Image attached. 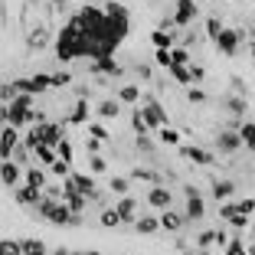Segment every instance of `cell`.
Here are the masks:
<instances>
[{
    "mask_svg": "<svg viewBox=\"0 0 255 255\" xmlns=\"http://www.w3.org/2000/svg\"><path fill=\"white\" fill-rule=\"evenodd\" d=\"M131 128H134V134H154V131L147 128V121H144L141 108H134V112H131Z\"/></svg>",
    "mask_w": 255,
    "mask_h": 255,
    "instance_id": "4316f807",
    "label": "cell"
},
{
    "mask_svg": "<svg viewBox=\"0 0 255 255\" xmlns=\"http://www.w3.org/2000/svg\"><path fill=\"white\" fill-rule=\"evenodd\" d=\"M0 183L3 187H20L23 183V167L20 164H13V160H0Z\"/></svg>",
    "mask_w": 255,
    "mask_h": 255,
    "instance_id": "8992f818",
    "label": "cell"
},
{
    "mask_svg": "<svg viewBox=\"0 0 255 255\" xmlns=\"http://www.w3.org/2000/svg\"><path fill=\"white\" fill-rule=\"evenodd\" d=\"M196 246H200V249H210V246H216V229H206V233H200Z\"/></svg>",
    "mask_w": 255,
    "mask_h": 255,
    "instance_id": "74e56055",
    "label": "cell"
},
{
    "mask_svg": "<svg viewBox=\"0 0 255 255\" xmlns=\"http://www.w3.org/2000/svg\"><path fill=\"white\" fill-rule=\"evenodd\" d=\"M226 255H249V246H242V239H226Z\"/></svg>",
    "mask_w": 255,
    "mask_h": 255,
    "instance_id": "d6a6232c",
    "label": "cell"
},
{
    "mask_svg": "<svg viewBox=\"0 0 255 255\" xmlns=\"http://www.w3.org/2000/svg\"><path fill=\"white\" fill-rule=\"evenodd\" d=\"M141 85H134V82H121L118 85V92H115V98H118L121 105H141Z\"/></svg>",
    "mask_w": 255,
    "mask_h": 255,
    "instance_id": "8fae6325",
    "label": "cell"
},
{
    "mask_svg": "<svg viewBox=\"0 0 255 255\" xmlns=\"http://www.w3.org/2000/svg\"><path fill=\"white\" fill-rule=\"evenodd\" d=\"M187 102H193V105H206V102H210V95H206L200 85H187Z\"/></svg>",
    "mask_w": 255,
    "mask_h": 255,
    "instance_id": "83f0119b",
    "label": "cell"
},
{
    "mask_svg": "<svg viewBox=\"0 0 255 255\" xmlns=\"http://www.w3.org/2000/svg\"><path fill=\"white\" fill-rule=\"evenodd\" d=\"M134 180H144V183H160V173L147 170V167H134V173H131Z\"/></svg>",
    "mask_w": 255,
    "mask_h": 255,
    "instance_id": "f546056e",
    "label": "cell"
},
{
    "mask_svg": "<svg viewBox=\"0 0 255 255\" xmlns=\"http://www.w3.org/2000/svg\"><path fill=\"white\" fill-rule=\"evenodd\" d=\"M233 193H236V183H233V180H219V183H213V196H216L219 203L229 200Z\"/></svg>",
    "mask_w": 255,
    "mask_h": 255,
    "instance_id": "d4e9b609",
    "label": "cell"
},
{
    "mask_svg": "<svg viewBox=\"0 0 255 255\" xmlns=\"http://www.w3.org/2000/svg\"><path fill=\"white\" fill-rule=\"evenodd\" d=\"M46 255H53V252H46Z\"/></svg>",
    "mask_w": 255,
    "mask_h": 255,
    "instance_id": "bcb514c9",
    "label": "cell"
},
{
    "mask_svg": "<svg viewBox=\"0 0 255 255\" xmlns=\"http://www.w3.org/2000/svg\"><path fill=\"white\" fill-rule=\"evenodd\" d=\"M49 249H46L43 239H20V255H46Z\"/></svg>",
    "mask_w": 255,
    "mask_h": 255,
    "instance_id": "44dd1931",
    "label": "cell"
},
{
    "mask_svg": "<svg viewBox=\"0 0 255 255\" xmlns=\"http://www.w3.org/2000/svg\"><path fill=\"white\" fill-rule=\"evenodd\" d=\"M236 134H239V141L246 144V147H252V137H255V125L252 121H239V128H236Z\"/></svg>",
    "mask_w": 255,
    "mask_h": 255,
    "instance_id": "484cf974",
    "label": "cell"
},
{
    "mask_svg": "<svg viewBox=\"0 0 255 255\" xmlns=\"http://www.w3.org/2000/svg\"><path fill=\"white\" fill-rule=\"evenodd\" d=\"M121 108H125V105H121L118 98L112 95V98H102V102H98V105L92 108V115H98V118H118Z\"/></svg>",
    "mask_w": 255,
    "mask_h": 255,
    "instance_id": "4fadbf2b",
    "label": "cell"
},
{
    "mask_svg": "<svg viewBox=\"0 0 255 255\" xmlns=\"http://www.w3.org/2000/svg\"><path fill=\"white\" fill-rule=\"evenodd\" d=\"M157 141L170 144V147H180V131H177V128H170V125H160L157 128Z\"/></svg>",
    "mask_w": 255,
    "mask_h": 255,
    "instance_id": "7402d4cb",
    "label": "cell"
},
{
    "mask_svg": "<svg viewBox=\"0 0 255 255\" xmlns=\"http://www.w3.org/2000/svg\"><path fill=\"white\" fill-rule=\"evenodd\" d=\"M170 203H173V193L164 187V183H150V190H147V206L150 210L160 213V210H167Z\"/></svg>",
    "mask_w": 255,
    "mask_h": 255,
    "instance_id": "277c9868",
    "label": "cell"
},
{
    "mask_svg": "<svg viewBox=\"0 0 255 255\" xmlns=\"http://www.w3.org/2000/svg\"><path fill=\"white\" fill-rule=\"evenodd\" d=\"M203 216H206V203H203V196L200 193L187 196V213H183V219H187V223L193 219L196 223V219H203Z\"/></svg>",
    "mask_w": 255,
    "mask_h": 255,
    "instance_id": "9a60e30c",
    "label": "cell"
},
{
    "mask_svg": "<svg viewBox=\"0 0 255 255\" xmlns=\"http://www.w3.org/2000/svg\"><path fill=\"white\" fill-rule=\"evenodd\" d=\"M216 147L223 150V154H236V150L242 147V141H239L236 131H223V134H216Z\"/></svg>",
    "mask_w": 255,
    "mask_h": 255,
    "instance_id": "2e32d148",
    "label": "cell"
},
{
    "mask_svg": "<svg viewBox=\"0 0 255 255\" xmlns=\"http://www.w3.org/2000/svg\"><path fill=\"white\" fill-rule=\"evenodd\" d=\"M69 177H72V183H75V190H79V193L85 196V200H95L98 193H102V190H98V183H95V177H92V173H75V170H69Z\"/></svg>",
    "mask_w": 255,
    "mask_h": 255,
    "instance_id": "3957f363",
    "label": "cell"
},
{
    "mask_svg": "<svg viewBox=\"0 0 255 255\" xmlns=\"http://www.w3.org/2000/svg\"><path fill=\"white\" fill-rule=\"evenodd\" d=\"M180 157H183V160H190V164H200V167H206V164H213V160H216L210 150L193 147V144H183V147H180Z\"/></svg>",
    "mask_w": 255,
    "mask_h": 255,
    "instance_id": "7c38bea8",
    "label": "cell"
},
{
    "mask_svg": "<svg viewBox=\"0 0 255 255\" xmlns=\"http://www.w3.org/2000/svg\"><path fill=\"white\" fill-rule=\"evenodd\" d=\"M137 210H141V206H137V200H134L131 193H125L118 203H115V213H118V219H121V223H134Z\"/></svg>",
    "mask_w": 255,
    "mask_h": 255,
    "instance_id": "30bf717a",
    "label": "cell"
},
{
    "mask_svg": "<svg viewBox=\"0 0 255 255\" xmlns=\"http://www.w3.org/2000/svg\"><path fill=\"white\" fill-rule=\"evenodd\" d=\"M7 160H13V164H20V167H30V164H33V154H30V147H26V144L16 141V147L10 150Z\"/></svg>",
    "mask_w": 255,
    "mask_h": 255,
    "instance_id": "ffe728a7",
    "label": "cell"
},
{
    "mask_svg": "<svg viewBox=\"0 0 255 255\" xmlns=\"http://www.w3.org/2000/svg\"><path fill=\"white\" fill-rule=\"evenodd\" d=\"M23 183H26V187H36V190H43L46 183H49V173H46L39 164H30V167H26V173H23Z\"/></svg>",
    "mask_w": 255,
    "mask_h": 255,
    "instance_id": "5bb4252c",
    "label": "cell"
},
{
    "mask_svg": "<svg viewBox=\"0 0 255 255\" xmlns=\"http://www.w3.org/2000/svg\"><path fill=\"white\" fill-rule=\"evenodd\" d=\"M141 102H144L141 115H144V121H147L150 131H157L160 125H170V115L164 112V105H160V102H157L154 95H141Z\"/></svg>",
    "mask_w": 255,
    "mask_h": 255,
    "instance_id": "7a4b0ae2",
    "label": "cell"
},
{
    "mask_svg": "<svg viewBox=\"0 0 255 255\" xmlns=\"http://www.w3.org/2000/svg\"><path fill=\"white\" fill-rule=\"evenodd\" d=\"M3 121H7V105L0 102V125H3Z\"/></svg>",
    "mask_w": 255,
    "mask_h": 255,
    "instance_id": "7bdbcfd3",
    "label": "cell"
},
{
    "mask_svg": "<svg viewBox=\"0 0 255 255\" xmlns=\"http://www.w3.org/2000/svg\"><path fill=\"white\" fill-rule=\"evenodd\" d=\"M226 108H229L233 118H242V115L249 112V98L246 95H229V98H226Z\"/></svg>",
    "mask_w": 255,
    "mask_h": 255,
    "instance_id": "d6986e66",
    "label": "cell"
},
{
    "mask_svg": "<svg viewBox=\"0 0 255 255\" xmlns=\"http://www.w3.org/2000/svg\"><path fill=\"white\" fill-rule=\"evenodd\" d=\"M0 255H20V239H0Z\"/></svg>",
    "mask_w": 255,
    "mask_h": 255,
    "instance_id": "e575fe53",
    "label": "cell"
},
{
    "mask_svg": "<svg viewBox=\"0 0 255 255\" xmlns=\"http://www.w3.org/2000/svg\"><path fill=\"white\" fill-rule=\"evenodd\" d=\"M89 170L92 173H105L108 170V160L102 157V154H92V157H89Z\"/></svg>",
    "mask_w": 255,
    "mask_h": 255,
    "instance_id": "836d02e7",
    "label": "cell"
},
{
    "mask_svg": "<svg viewBox=\"0 0 255 255\" xmlns=\"http://www.w3.org/2000/svg\"><path fill=\"white\" fill-rule=\"evenodd\" d=\"M16 98V85L13 82H0V102L7 105V102H13Z\"/></svg>",
    "mask_w": 255,
    "mask_h": 255,
    "instance_id": "d590c367",
    "label": "cell"
},
{
    "mask_svg": "<svg viewBox=\"0 0 255 255\" xmlns=\"http://www.w3.org/2000/svg\"><path fill=\"white\" fill-rule=\"evenodd\" d=\"M13 200L20 203V206H26V210H33L39 200H43V190L36 187H26V183H20V187H13Z\"/></svg>",
    "mask_w": 255,
    "mask_h": 255,
    "instance_id": "9c48e42d",
    "label": "cell"
},
{
    "mask_svg": "<svg viewBox=\"0 0 255 255\" xmlns=\"http://www.w3.org/2000/svg\"><path fill=\"white\" fill-rule=\"evenodd\" d=\"M236 213H242L239 203H223V206H219V216H223V219H233Z\"/></svg>",
    "mask_w": 255,
    "mask_h": 255,
    "instance_id": "f35d334b",
    "label": "cell"
},
{
    "mask_svg": "<svg viewBox=\"0 0 255 255\" xmlns=\"http://www.w3.org/2000/svg\"><path fill=\"white\" fill-rule=\"evenodd\" d=\"M131 226H134V233H141V236H154L160 229L157 216H150V213H147V216H134V223H131Z\"/></svg>",
    "mask_w": 255,
    "mask_h": 255,
    "instance_id": "e0dca14e",
    "label": "cell"
},
{
    "mask_svg": "<svg viewBox=\"0 0 255 255\" xmlns=\"http://www.w3.org/2000/svg\"><path fill=\"white\" fill-rule=\"evenodd\" d=\"M85 255H105V252H95V249H89V252H85Z\"/></svg>",
    "mask_w": 255,
    "mask_h": 255,
    "instance_id": "ee69618b",
    "label": "cell"
},
{
    "mask_svg": "<svg viewBox=\"0 0 255 255\" xmlns=\"http://www.w3.org/2000/svg\"><path fill=\"white\" fill-rule=\"evenodd\" d=\"M16 141H20V128L13 125H0V160L10 157V150L16 147Z\"/></svg>",
    "mask_w": 255,
    "mask_h": 255,
    "instance_id": "52a82bcc",
    "label": "cell"
},
{
    "mask_svg": "<svg viewBox=\"0 0 255 255\" xmlns=\"http://www.w3.org/2000/svg\"><path fill=\"white\" fill-rule=\"evenodd\" d=\"M137 150H144V154H154V141H150V134H137Z\"/></svg>",
    "mask_w": 255,
    "mask_h": 255,
    "instance_id": "ab89813d",
    "label": "cell"
},
{
    "mask_svg": "<svg viewBox=\"0 0 255 255\" xmlns=\"http://www.w3.org/2000/svg\"><path fill=\"white\" fill-rule=\"evenodd\" d=\"M30 154H33V164H39V167H49L56 160V150L49 147V144H36Z\"/></svg>",
    "mask_w": 255,
    "mask_h": 255,
    "instance_id": "ac0fdd59",
    "label": "cell"
},
{
    "mask_svg": "<svg viewBox=\"0 0 255 255\" xmlns=\"http://www.w3.org/2000/svg\"><path fill=\"white\" fill-rule=\"evenodd\" d=\"M98 223L105 226V229H115V226H121V219H118V213H115V206H108V210L98 216Z\"/></svg>",
    "mask_w": 255,
    "mask_h": 255,
    "instance_id": "4dcf8cb0",
    "label": "cell"
},
{
    "mask_svg": "<svg viewBox=\"0 0 255 255\" xmlns=\"http://www.w3.org/2000/svg\"><path fill=\"white\" fill-rule=\"evenodd\" d=\"M157 223H160V229H167V233H180L183 226H187V219H183V213H177V210H160L157 213Z\"/></svg>",
    "mask_w": 255,
    "mask_h": 255,
    "instance_id": "ba28073f",
    "label": "cell"
},
{
    "mask_svg": "<svg viewBox=\"0 0 255 255\" xmlns=\"http://www.w3.org/2000/svg\"><path fill=\"white\" fill-rule=\"evenodd\" d=\"M62 203H66V206H69L72 213H82V210H85V203H89V200H85L82 193H69V196H62Z\"/></svg>",
    "mask_w": 255,
    "mask_h": 255,
    "instance_id": "f1b7e54d",
    "label": "cell"
},
{
    "mask_svg": "<svg viewBox=\"0 0 255 255\" xmlns=\"http://www.w3.org/2000/svg\"><path fill=\"white\" fill-rule=\"evenodd\" d=\"M239 210L246 213V216H252V210H255V200H252V196H246V200L239 203Z\"/></svg>",
    "mask_w": 255,
    "mask_h": 255,
    "instance_id": "60d3db41",
    "label": "cell"
},
{
    "mask_svg": "<svg viewBox=\"0 0 255 255\" xmlns=\"http://www.w3.org/2000/svg\"><path fill=\"white\" fill-rule=\"evenodd\" d=\"M56 157L59 160H66V164H72V157H75V147H72V141L69 137H59V144H56Z\"/></svg>",
    "mask_w": 255,
    "mask_h": 255,
    "instance_id": "603a6c76",
    "label": "cell"
},
{
    "mask_svg": "<svg viewBox=\"0 0 255 255\" xmlns=\"http://www.w3.org/2000/svg\"><path fill=\"white\" fill-rule=\"evenodd\" d=\"M108 187H112L115 196H125L128 190H131V180H128V177H112V183H108Z\"/></svg>",
    "mask_w": 255,
    "mask_h": 255,
    "instance_id": "1f68e13d",
    "label": "cell"
},
{
    "mask_svg": "<svg viewBox=\"0 0 255 255\" xmlns=\"http://www.w3.org/2000/svg\"><path fill=\"white\" fill-rule=\"evenodd\" d=\"M85 131H89V137H95V141H102V144H105V141H112V134H108V131H105V125H98V121H85Z\"/></svg>",
    "mask_w": 255,
    "mask_h": 255,
    "instance_id": "cb8c5ba5",
    "label": "cell"
},
{
    "mask_svg": "<svg viewBox=\"0 0 255 255\" xmlns=\"http://www.w3.org/2000/svg\"><path fill=\"white\" fill-rule=\"evenodd\" d=\"M49 173H53V177H59V180H62V177H69V164H66V160H59V157H56L53 164H49Z\"/></svg>",
    "mask_w": 255,
    "mask_h": 255,
    "instance_id": "8d00e7d4",
    "label": "cell"
},
{
    "mask_svg": "<svg viewBox=\"0 0 255 255\" xmlns=\"http://www.w3.org/2000/svg\"><path fill=\"white\" fill-rule=\"evenodd\" d=\"M66 255H85V252H66Z\"/></svg>",
    "mask_w": 255,
    "mask_h": 255,
    "instance_id": "f6af8a7d",
    "label": "cell"
},
{
    "mask_svg": "<svg viewBox=\"0 0 255 255\" xmlns=\"http://www.w3.org/2000/svg\"><path fill=\"white\" fill-rule=\"evenodd\" d=\"M33 210H36L46 223H53V226H69V219H72V210H69L66 203L62 200H49V196H43Z\"/></svg>",
    "mask_w": 255,
    "mask_h": 255,
    "instance_id": "6da1fadb",
    "label": "cell"
},
{
    "mask_svg": "<svg viewBox=\"0 0 255 255\" xmlns=\"http://www.w3.org/2000/svg\"><path fill=\"white\" fill-rule=\"evenodd\" d=\"M92 118V105H89V95H79L75 98V105H72V112L66 115V125H85V121Z\"/></svg>",
    "mask_w": 255,
    "mask_h": 255,
    "instance_id": "5b68a950",
    "label": "cell"
},
{
    "mask_svg": "<svg viewBox=\"0 0 255 255\" xmlns=\"http://www.w3.org/2000/svg\"><path fill=\"white\" fill-rule=\"evenodd\" d=\"M98 147H102V141H95V137L85 141V150H89V154H98Z\"/></svg>",
    "mask_w": 255,
    "mask_h": 255,
    "instance_id": "b9f144b4",
    "label": "cell"
}]
</instances>
